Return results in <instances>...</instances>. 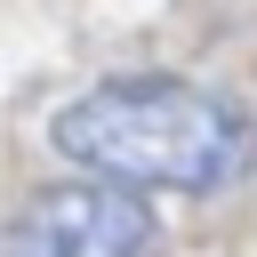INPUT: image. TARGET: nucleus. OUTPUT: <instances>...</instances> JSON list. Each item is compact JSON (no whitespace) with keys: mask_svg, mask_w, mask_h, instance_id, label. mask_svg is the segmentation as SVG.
<instances>
[{"mask_svg":"<svg viewBox=\"0 0 257 257\" xmlns=\"http://www.w3.org/2000/svg\"><path fill=\"white\" fill-rule=\"evenodd\" d=\"M48 145L88 169L112 177L128 193H225L249 169V120L201 88V80H169V72H128V80H96L80 96L56 104Z\"/></svg>","mask_w":257,"mask_h":257,"instance_id":"1","label":"nucleus"},{"mask_svg":"<svg viewBox=\"0 0 257 257\" xmlns=\"http://www.w3.org/2000/svg\"><path fill=\"white\" fill-rule=\"evenodd\" d=\"M161 225L145 193L88 177V185H48L8 217V257H153Z\"/></svg>","mask_w":257,"mask_h":257,"instance_id":"2","label":"nucleus"}]
</instances>
